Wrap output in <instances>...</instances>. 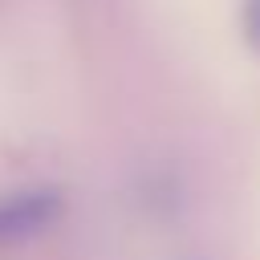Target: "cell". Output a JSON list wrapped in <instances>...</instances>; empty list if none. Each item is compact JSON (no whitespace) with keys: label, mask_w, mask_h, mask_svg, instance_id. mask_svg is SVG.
I'll list each match as a JSON object with an SVG mask.
<instances>
[{"label":"cell","mask_w":260,"mask_h":260,"mask_svg":"<svg viewBox=\"0 0 260 260\" xmlns=\"http://www.w3.org/2000/svg\"><path fill=\"white\" fill-rule=\"evenodd\" d=\"M244 28H248V41L260 49V0H244Z\"/></svg>","instance_id":"2"},{"label":"cell","mask_w":260,"mask_h":260,"mask_svg":"<svg viewBox=\"0 0 260 260\" xmlns=\"http://www.w3.org/2000/svg\"><path fill=\"white\" fill-rule=\"evenodd\" d=\"M69 219V191L61 183H24L0 191V252L37 244Z\"/></svg>","instance_id":"1"}]
</instances>
